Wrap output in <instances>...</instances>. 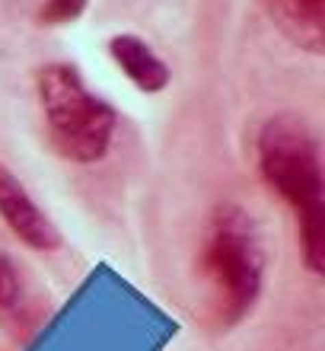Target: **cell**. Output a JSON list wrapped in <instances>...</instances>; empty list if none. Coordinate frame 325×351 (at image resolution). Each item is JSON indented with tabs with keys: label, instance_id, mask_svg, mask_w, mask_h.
<instances>
[{
	"label": "cell",
	"instance_id": "6da1fadb",
	"mask_svg": "<svg viewBox=\"0 0 325 351\" xmlns=\"http://www.w3.org/2000/svg\"><path fill=\"white\" fill-rule=\"evenodd\" d=\"M255 163L261 182L290 211L300 259L309 275L325 271V176L319 141L297 112H278L259 128Z\"/></svg>",
	"mask_w": 325,
	"mask_h": 351
},
{
	"label": "cell",
	"instance_id": "7a4b0ae2",
	"mask_svg": "<svg viewBox=\"0 0 325 351\" xmlns=\"http://www.w3.org/2000/svg\"><path fill=\"white\" fill-rule=\"evenodd\" d=\"M268 275V250L259 221L239 202L211 208L198 246V278L205 285V323L230 332L255 313Z\"/></svg>",
	"mask_w": 325,
	"mask_h": 351
},
{
	"label": "cell",
	"instance_id": "3957f363",
	"mask_svg": "<svg viewBox=\"0 0 325 351\" xmlns=\"http://www.w3.org/2000/svg\"><path fill=\"white\" fill-rule=\"evenodd\" d=\"M38 109L45 119L48 144L77 167H93L109 157L118 134V112L96 96L74 64L55 61L36 74Z\"/></svg>",
	"mask_w": 325,
	"mask_h": 351
},
{
	"label": "cell",
	"instance_id": "277c9868",
	"mask_svg": "<svg viewBox=\"0 0 325 351\" xmlns=\"http://www.w3.org/2000/svg\"><path fill=\"white\" fill-rule=\"evenodd\" d=\"M48 319V300L36 291L29 271L0 243V332L26 345Z\"/></svg>",
	"mask_w": 325,
	"mask_h": 351
},
{
	"label": "cell",
	"instance_id": "5b68a950",
	"mask_svg": "<svg viewBox=\"0 0 325 351\" xmlns=\"http://www.w3.org/2000/svg\"><path fill=\"white\" fill-rule=\"evenodd\" d=\"M0 221L32 252H57L64 246V237L55 221L38 208L32 192L7 163H0Z\"/></svg>",
	"mask_w": 325,
	"mask_h": 351
},
{
	"label": "cell",
	"instance_id": "8992f818",
	"mask_svg": "<svg viewBox=\"0 0 325 351\" xmlns=\"http://www.w3.org/2000/svg\"><path fill=\"white\" fill-rule=\"evenodd\" d=\"M271 23L303 51L322 55L325 48V0H261Z\"/></svg>",
	"mask_w": 325,
	"mask_h": 351
},
{
	"label": "cell",
	"instance_id": "52a82bcc",
	"mask_svg": "<svg viewBox=\"0 0 325 351\" xmlns=\"http://www.w3.org/2000/svg\"><path fill=\"white\" fill-rule=\"evenodd\" d=\"M109 58L115 61L121 74L128 77L131 84L138 86L140 93H163L172 80V71L153 48L138 36H112L109 38Z\"/></svg>",
	"mask_w": 325,
	"mask_h": 351
},
{
	"label": "cell",
	"instance_id": "ba28073f",
	"mask_svg": "<svg viewBox=\"0 0 325 351\" xmlns=\"http://www.w3.org/2000/svg\"><path fill=\"white\" fill-rule=\"evenodd\" d=\"M90 0H38L36 19L38 26H70L83 16Z\"/></svg>",
	"mask_w": 325,
	"mask_h": 351
}]
</instances>
